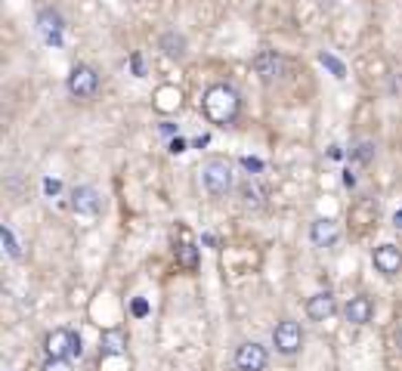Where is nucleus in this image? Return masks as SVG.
I'll return each mask as SVG.
<instances>
[{
	"mask_svg": "<svg viewBox=\"0 0 402 371\" xmlns=\"http://www.w3.org/2000/svg\"><path fill=\"white\" fill-rule=\"evenodd\" d=\"M238 371H263L266 368V350L260 344H241L235 352Z\"/></svg>",
	"mask_w": 402,
	"mask_h": 371,
	"instance_id": "obj_8",
	"label": "nucleus"
},
{
	"mask_svg": "<svg viewBox=\"0 0 402 371\" xmlns=\"http://www.w3.org/2000/svg\"><path fill=\"white\" fill-rule=\"evenodd\" d=\"M241 195H245V204H254V207H260V189H257V186L247 183L245 189H241Z\"/></svg>",
	"mask_w": 402,
	"mask_h": 371,
	"instance_id": "obj_20",
	"label": "nucleus"
},
{
	"mask_svg": "<svg viewBox=\"0 0 402 371\" xmlns=\"http://www.w3.org/2000/svg\"><path fill=\"white\" fill-rule=\"evenodd\" d=\"M148 313V303L146 300H133V315H146Z\"/></svg>",
	"mask_w": 402,
	"mask_h": 371,
	"instance_id": "obj_24",
	"label": "nucleus"
},
{
	"mask_svg": "<svg viewBox=\"0 0 402 371\" xmlns=\"http://www.w3.org/2000/svg\"><path fill=\"white\" fill-rule=\"evenodd\" d=\"M353 155H356V158L362 161V164H368V161L375 158V146H371V142H362V146H359V148H356V152H353Z\"/></svg>",
	"mask_w": 402,
	"mask_h": 371,
	"instance_id": "obj_21",
	"label": "nucleus"
},
{
	"mask_svg": "<svg viewBox=\"0 0 402 371\" xmlns=\"http://www.w3.org/2000/svg\"><path fill=\"white\" fill-rule=\"evenodd\" d=\"M319 59H322V65H328V68H331V71H334V78H344V74H346V68H344V65H340V62H337V59H334V56H331V53H322V56H319Z\"/></svg>",
	"mask_w": 402,
	"mask_h": 371,
	"instance_id": "obj_18",
	"label": "nucleus"
},
{
	"mask_svg": "<svg viewBox=\"0 0 402 371\" xmlns=\"http://www.w3.org/2000/svg\"><path fill=\"white\" fill-rule=\"evenodd\" d=\"M177 260L186 266V269H195L198 266V251H195V245H192V238L186 232H183V241L177 245Z\"/></svg>",
	"mask_w": 402,
	"mask_h": 371,
	"instance_id": "obj_15",
	"label": "nucleus"
},
{
	"mask_svg": "<svg viewBox=\"0 0 402 371\" xmlns=\"http://www.w3.org/2000/svg\"><path fill=\"white\" fill-rule=\"evenodd\" d=\"M254 71L260 74V80H276L284 74V56L276 53V49H260L257 56H254Z\"/></svg>",
	"mask_w": 402,
	"mask_h": 371,
	"instance_id": "obj_7",
	"label": "nucleus"
},
{
	"mask_svg": "<svg viewBox=\"0 0 402 371\" xmlns=\"http://www.w3.org/2000/svg\"><path fill=\"white\" fill-rule=\"evenodd\" d=\"M124 350H127V331H121V328L102 331V340H99V352L102 356H121Z\"/></svg>",
	"mask_w": 402,
	"mask_h": 371,
	"instance_id": "obj_12",
	"label": "nucleus"
},
{
	"mask_svg": "<svg viewBox=\"0 0 402 371\" xmlns=\"http://www.w3.org/2000/svg\"><path fill=\"white\" fill-rule=\"evenodd\" d=\"M241 111V99L238 90L229 84H214L208 93H204V115H208L210 124L216 127H229V124L238 117Z\"/></svg>",
	"mask_w": 402,
	"mask_h": 371,
	"instance_id": "obj_1",
	"label": "nucleus"
},
{
	"mask_svg": "<svg viewBox=\"0 0 402 371\" xmlns=\"http://www.w3.org/2000/svg\"><path fill=\"white\" fill-rule=\"evenodd\" d=\"M241 164H245L247 170H263V161L260 158H241Z\"/></svg>",
	"mask_w": 402,
	"mask_h": 371,
	"instance_id": "obj_22",
	"label": "nucleus"
},
{
	"mask_svg": "<svg viewBox=\"0 0 402 371\" xmlns=\"http://www.w3.org/2000/svg\"><path fill=\"white\" fill-rule=\"evenodd\" d=\"M43 189H47V195H56L59 192V179H43Z\"/></svg>",
	"mask_w": 402,
	"mask_h": 371,
	"instance_id": "obj_23",
	"label": "nucleus"
},
{
	"mask_svg": "<svg viewBox=\"0 0 402 371\" xmlns=\"http://www.w3.org/2000/svg\"><path fill=\"white\" fill-rule=\"evenodd\" d=\"M161 47H164L167 56H177V59H183L186 56V41L179 34H173V31H167V34L161 37Z\"/></svg>",
	"mask_w": 402,
	"mask_h": 371,
	"instance_id": "obj_16",
	"label": "nucleus"
},
{
	"mask_svg": "<svg viewBox=\"0 0 402 371\" xmlns=\"http://www.w3.org/2000/svg\"><path fill=\"white\" fill-rule=\"evenodd\" d=\"M170 152H173V155L186 152V142H183V139H173V142H170Z\"/></svg>",
	"mask_w": 402,
	"mask_h": 371,
	"instance_id": "obj_25",
	"label": "nucleus"
},
{
	"mask_svg": "<svg viewBox=\"0 0 402 371\" xmlns=\"http://www.w3.org/2000/svg\"><path fill=\"white\" fill-rule=\"evenodd\" d=\"M43 371H74L68 359H47L43 362Z\"/></svg>",
	"mask_w": 402,
	"mask_h": 371,
	"instance_id": "obj_19",
	"label": "nucleus"
},
{
	"mask_svg": "<svg viewBox=\"0 0 402 371\" xmlns=\"http://www.w3.org/2000/svg\"><path fill=\"white\" fill-rule=\"evenodd\" d=\"M334 309H337V303H334V297L328 294V291H322V294L309 297V303H306L309 319H315V322L331 319V315H334Z\"/></svg>",
	"mask_w": 402,
	"mask_h": 371,
	"instance_id": "obj_11",
	"label": "nucleus"
},
{
	"mask_svg": "<svg viewBox=\"0 0 402 371\" xmlns=\"http://www.w3.org/2000/svg\"><path fill=\"white\" fill-rule=\"evenodd\" d=\"M272 344H276V350L282 352V356H294V352H300L303 346V331L297 322L284 319L276 325V331H272Z\"/></svg>",
	"mask_w": 402,
	"mask_h": 371,
	"instance_id": "obj_4",
	"label": "nucleus"
},
{
	"mask_svg": "<svg viewBox=\"0 0 402 371\" xmlns=\"http://www.w3.org/2000/svg\"><path fill=\"white\" fill-rule=\"evenodd\" d=\"M371 313H375V303L368 300V297H353L350 303H346V322H353V325H365V322H371Z\"/></svg>",
	"mask_w": 402,
	"mask_h": 371,
	"instance_id": "obj_13",
	"label": "nucleus"
},
{
	"mask_svg": "<svg viewBox=\"0 0 402 371\" xmlns=\"http://www.w3.org/2000/svg\"><path fill=\"white\" fill-rule=\"evenodd\" d=\"M393 226L402 229V210H396V214H393Z\"/></svg>",
	"mask_w": 402,
	"mask_h": 371,
	"instance_id": "obj_26",
	"label": "nucleus"
},
{
	"mask_svg": "<svg viewBox=\"0 0 402 371\" xmlns=\"http://www.w3.org/2000/svg\"><path fill=\"white\" fill-rule=\"evenodd\" d=\"M0 241H3V247H6V254H10V257H22V251H19V241H16V235H12L10 226L0 229Z\"/></svg>",
	"mask_w": 402,
	"mask_h": 371,
	"instance_id": "obj_17",
	"label": "nucleus"
},
{
	"mask_svg": "<svg viewBox=\"0 0 402 371\" xmlns=\"http://www.w3.org/2000/svg\"><path fill=\"white\" fill-rule=\"evenodd\" d=\"M309 238H313L315 247H331L340 238V229L334 220H315L313 229H309Z\"/></svg>",
	"mask_w": 402,
	"mask_h": 371,
	"instance_id": "obj_10",
	"label": "nucleus"
},
{
	"mask_svg": "<svg viewBox=\"0 0 402 371\" xmlns=\"http://www.w3.org/2000/svg\"><path fill=\"white\" fill-rule=\"evenodd\" d=\"M37 22H41V31H43V37H47V43H62V28H65V25H62L59 12H56V10H43Z\"/></svg>",
	"mask_w": 402,
	"mask_h": 371,
	"instance_id": "obj_14",
	"label": "nucleus"
},
{
	"mask_svg": "<svg viewBox=\"0 0 402 371\" xmlns=\"http://www.w3.org/2000/svg\"><path fill=\"white\" fill-rule=\"evenodd\" d=\"M201 183L214 198H223L232 192V164L226 158H208L201 167Z\"/></svg>",
	"mask_w": 402,
	"mask_h": 371,
	"instance_id": "obj_2",
	"label": "nucleus"
},
{
	"mask_svg": "<svg viewBox=\"0 0 402 371\" xmlns=\"http://www.w3.org/2000/svg\"><path fill=\"white\" fill-rule=\"evenodd\" d=\"M133 68H136V74L142 78V62H139V56H133Z\"/></svg>",
	"mask_w": 402,
	"mask_h": 371,
	"instance_id": "obj_27",
	"label": "nucleus"
},
{
	"mask_svg": "<svg viewBox=\"0 0 402 371\" xmlns=\"http://www.w3.org/2000/svg\"><path fill=\"white\" fill-rule=\"evenodd\" d=\"M71 207H74V214H78L80 220L93 223L99 216V207H102L99 192L93 189V186H78V189L71 192Z\"/></svg>",
	"mask_w": 402,
	"mask_h": 371,
	"instance_id": "obj_6",
	"label": "nucleus"
},
{
	"mask_svg": "<svg viewBox=\"0 0 402 371\" xmlns=\"http://www.w3.org/2000/svg\"><path fill=\"white\" fill-rule=\"evenodd\" d=\"M99 90V74L90 65H74L68 74V93L74 99H93Z\"/></svg>",
	"mask_w": 402,
	"mask_h": 371,
	"instance_id": "obj_3",
	"label": "nucleus"
},
{
	"mask_svg": "<svg viewBox=\"0 0 402 371\" xmlns=\"http://www.w3.org/2000/svg\"><path fill=\"white\" fill-rule=\"evenodd\" d=\"M375 266L383 276H396L402 269V251L396 245H381L375 247Z\"/></svg>",
	"mask_w": 402,
	"mask_h": 371,
	"instance_id": "obj_9",
	"label": "nucleus"
},
{
	"mask_svg": "<svg viewBox=\"0 0 402 371\" xmlns=\"http://www.w3.org/2000/svg\"><path fill=\"white\" fill-rule=\"evenodd\" d=\"M47 352H49V359H65V356H80L84 346H80V337L74 331L59 328V331H53L47 337Z\"/></svg>",
	"mask_w": 402,
	"mask_h": 371,
	"instance_id": "obj_5",
	"label": "nucleus"
}]
</instances>
